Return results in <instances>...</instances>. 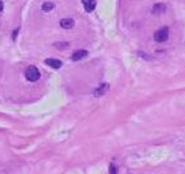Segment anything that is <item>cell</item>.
I'll return each mask as SVG.
<instances>
[{
  "mask_svg": "<svg viewBox=\"0 0 185 174\" xmlns=\"http://www.w3.org/2000/svg\"><path fill=\"white\" fill-rule=\"evenodd\" d=\"M25 77H26V79L30 81V82H37L39 79V77H41V73L34 65H30V66L26 68Z\"/></svg>",
  "mask_w": 185,
  "mask_h": 174,
  "instance_id": "cell-1",
  "label": "cell"
},
{
  "mask_svg": "<svg viewBox=\"0 0 185 174\" xmlns=\"http://www.w3.org/2000/svg\"><path fill=\"white\" fill-rule=\"evenodd\" d=\"M168 35H170V30L168 28H161L159 30H156L155 34H154V39L155 42H166L167 39H168Z\"/></svg>",
  "mask_w": 185,
  "mask_h": 174,
  "instance_id": "cell-2",
  "label": "cell"
},
{
  "mask_svg": "<svg viewBox=\"0 0 185 174\" xmlns=\"http://www.w3.org/2000/svg\"><path fill=\"white\" fill-rule=\"evenodd\" d=\"M107 90H108V83H102L98 89L94 90V96H102V95L107 92Z\"/></svg>",
  "mask_w": 185,
  "mask_h": 174,
  "instance_id": "cell-3",
  "label": "cell"
},
{
  "mask_svg": "<svg viewBox=\"0 0 185 174\" xmlns=\"http://www.w3.org/2000/svg\"><path fill=\"white\" fill-rule=\"evenodd\" d=\"M45 64H47L48 66L54 68V69H59V68H61V65H63V63L57 59H47L45 61Z\"/></svg>",
  "mask_w": 185,
  "mask_h": 174,
  "instance_id": "cell-4",
  "label": "cell"
},
{
  "mask_svg": "<svg viewBox=\"0 0 185 174\" xmlns=\"http://www.w3.org/2000/svg\"><path fill=\"white\" fill-rule=\"evenodd\" d=\"M82 4L86 12H93L95 8V0H82Z\"/></svg>",
  "mask_w": 185,
  "mask_h": 174,
  "instance_id": "cell-5",
  "label": "cell"
},
{
  "mask_svg": "<svg viewBox=\"0 0 185 174\" xmlns=\"http://www.w3.org/2000/svg\"><path fill=\"white\" fill-rule=\"evenodd\" d=\"M86 55H87V51H85V49H78V51L74 52V54H72V60H73V61H78V60L84 59Z\"/></svg>",
  "mask_w": 185,
  "mask_h": 174,
  "instance_id": "cell-6",
  "label": "cell"
},
{
  "mask_svg": "<svg viewBox=\"0 0 185 174\" xmlns=\"http://www.w3.org/2000/svg\"><path fill=\"white\" fill-rule=\"evenodd\" d=\"M60 26L64 29H72L74 26V21L72 18H63L60 21Z\"/></svg>",
  "mask_w": 185,
  "mask_h": 174,
  "instance_id": "cell-7",
  "label": "cell"
},
{
  "mask_svg": "<svg viewBox=\"0 0 185 174\" xmlns=\"http://www.w3.org/2000/svg\"><path fill=\"white\" fill-rule=\"evenodd\" d=\"M166 5L164 4H155L154 7H153V14H161V13H163V12H166Z\"/></svg>",
  "mask_w": 185,
  "mask_h": 174,
  "instance_id": "cell-8",
  "label": "cell"
},
{
  "mask_svg": "<svg viewBox=\"0 0 185 174\" xmlns=\"http://www.w3.org/2000/svg\"><path fill=\"white\" fill-rule=\"evenodd\" d=\"M52 9H54V4L52 3H43V5H42L43 12H51Z\"/></svg>",
  "mask_w": 185,
  "mask_h": 174,
  "instance_id": "cell-9",
  "label": "cell"
},
{
  "mask_svg": "<svg viewBox=\"0 0 185 174\" xmlns=\"http://www.w3.org/2000/svg\"><path fill=\"white\" fill-rule=\"evenodd\" d=\"M110 173H111V174H117V169H116V166H115L113 164L110 165Z\"/></svg>",
  "mask_w": 185,
  "mask_h": 174,
  "instance_id": "cell-10",
  "label": "cell"
},
{
  "mask_svg": "<svg viewBox=\"0 0 185 174\" xmlns=\"http://www.w3.org/2000/svg\"><path fill=\"white\" fill-rule=\"evenodd\" d=\"M17 33H19V29H17V30H14V33H13V39H16V37H17Z\"/></svg>",
  "mask_w": 185,
  "mask_h": 174,
  "instance_id": "cell-11",
  "label": "cell"
},
{
  "mask_svg": "<svg viewBox=\"0 0 185 174\" xmlns=\"http://www.w3.org/2000/svg\"><path fill=\"white\" fill-rule=\"evenodd\" d=\"M2 11H3V2L0 0V12H2Z\"/></svg>",
  "mask_w": 185,
  "mask_h": 174,
  "instance_id": "cell-12",
  "label": "cell"
}]
</instances>
